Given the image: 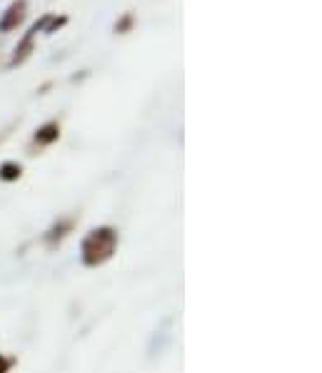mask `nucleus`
I'll return each instance as SVG.
<instances>
[{
    "instance_id": "7ed1b4c3",
    "label": "nucleus",
    "mask_w": 322,
    "mask_h": 373,
    "mask_svg": "<svg viewBox=\"0 0 322 373\" xmlns=\"http://www.w3.org/2000/svg\"><path fill=\"white\" fill-rule=\"evenodd\" d=\"M58 138H60V125H58V123H45V125H40V128L35 131L33 141H35L37 145H50V143H56Z\"/></svg>"
},
{
    "instance_id": "423d86ee",
    "label": "nucleus",
    "mask_w": 322,
    "mask_h": 373,
    "mask_svg": "<svg viewBox=\"0 0 322 373\" xmlns=\"http://www.w3.org/2000/svg\"><path fill=\"white\" fill-rule=\"evenodd\" d=\"M68 23V18H65V15H60V18H48V25H45V31L43 33H56L58 28H62V25Z\"/></svg>"
},
{
    "instance_id": "0eeeda50",
    "label": "nucleus",
    "mask_w": 322,
    "mask_h": 373,
    "mask_svg": "<svg viewBox=\"0 0 322 373\" xmlns=\"http://www.w3.org/2000/svg\"><path fill=\"white\" fill-rule=\"evenodd\" d=\"M10 363H12V361H8V358H3V356H0V373H8Z\"/></svg>"
},
{
    "instance_id": "f03ea898",
    "label": "nucleus",
    "mask_w": 322,
    "mask_h": 373,
    "mask_svg": "<svg viewBox=\"0 0 322 373\" xmlns=\"http://www.w3.org/2000/svg\"><path fill=\"white\" fill-rule=\"evenodd\" d=\"M28 18V0H12L8 10L0 18V33H10L18 25H23V20Z\"/></svg>"
},
{
    "instance_id": "f257e3e1",
    "label": "nucleus",
    "mask_w": 322,
    "mask_h": 373,
    "mask_svg": "<svg viewBox=\"0 0 322 373\" xmlns=\"http://www.w3.org/2000/svg\"><path fill=\"white\" fill-rule=\"evenodd\" d=\"M115 243H118V236H115L112 228L90 230V236L83 241V261H85L87 266L105 263L112 255V251H115Z\"/></svg>"
},
{
    "instance_id": "20e7f679",
    "label": "nucleus",
    "mask_w": 322,
    "mask_h": 373,
    "mask_svg": "<svg viewBox=\"0 0 322 373\" xmlns=\"http://www.w3.org/2000/svg\"><path fill=\"white\" fill-rule=\"evenodd\" d=\"M20 173H23V168H20L18 163H3L0 166V181H18Z\"/></svg>"
},
{
    "instance_id": "39448f33",
    "label": "nucleus",
    "mask_w": 322,
    "mask_h": 373,
    "mask_svg": "<svg viewBox=\"0 0 322 373\" xmlns=\"http://www.w3.org/2000/svg\"><path fill=\"white\" fill-rule=\"evenodd\" d=\"M133 23H135V18H133V13H123V18L115 23V33L118 35H125V33L133 31Z\"/></svg>"
}]
</instances>
